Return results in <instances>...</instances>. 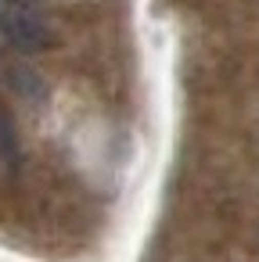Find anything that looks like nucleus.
Wrapping results in <instances>:
<instances>
[{
  "mask_svg": "<svg viewBox=\"0 0 259 262\" xmlns=\"http://www.w3.org/2000/svg\"><path fill=\"white\" fill-rule=\"evenodd\" d=\"M0 29L18 51H40L51 43V29L29 0H0Z\"/></svg>",
  "mask_w": 259,
  "mask_h": 262,
  "instance_id": "obj_1",
  "label": "nucleus"
}]
</instances>
